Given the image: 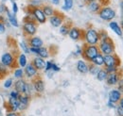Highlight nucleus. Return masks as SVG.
<instances>
[{
  "label": "nucleus",
  "instance_id": "f257e3e1",
  "mask_svg": "<svg viewBox=\"0 0 123 116\" xmlns=\"http://www.w3.org/2000/svg\"><path fill=\"white\" fill-rule=\"evenodd\" d=\"M98 46L99 49V53H101L102 55H110V54L115 53L116 45L114 44L113 40L109 36L101 39L98 44Z\"/></svg>",
  "mask_w": 123,
  "mask_h": 116
},
{
  "label": "nucleus",
  "instance_id": "f03ea898",
  "mask_svg": "<svg viewBox=\"0 0 123 116\" xmlns=\"http://www.w3.org/2000/svg\"><path fill=\"white\" fill-rule=\"evenodd\" d=\"M81 49H82L81 56L83 59L87 62H91L93 58L99 53V49L98 45H91V44H87L85 43L83 44Z\"/></svg>",
  "mask_w": 123,
  "mask_h": 116
},
{
  "label": "nucleus",
  "instance_id": "7ed1b4c3",
  "mask_svg": "<svg viewBox=\"0 0 123 116\" xmlns=\"http://www.w3.org/2000/svg\"><path fill=\"white\" fill-rule=\"evenodd\" d=\"M27 10H28V13L32 15L37 23L45 24L46 22V16L43 12V11L41 10L40 7H37V6H34V5H29Z\"/></svg>",
  "mask_w": 123,
  "mask_h": 116
},
{
  "label": "nucleus",
  "instance_id": "20e7f679",
  "mask_svg": "<svg viewBox=\"0 0 123 116\" xmlns=\"http://www.w3.org/2000/svg\"><path fill=\"white\" fill-rule=\"evenodd\" d=\"M84 43L91 45H98L100 39H99V34L98 31L96 30L93 28H89L85 30L84 32Z\"/></svg>",
  "mask_w": 123,
  "mask_h": 116
},
{
  "label": "nucleus",
  "instance_id": "39448f33",
  "mask_svg": "<svg viewBox=\"0 0 123 116\" xmlns=\"http://www.w3.org/2000/svg\"><path fill=\"white\" fill-rule=\"evenodd\" d=\"M103 58H104V66L103 67H117V68H119L121 65V59L116 53L110 54V55H103Z\"/></svg>",
  "mask_w": 123,
  "mask_h": 116
},
{
  "label": "nucleus",
  "instance_id": "423d86ee",
  "mask_svg": "<svg viewBox=\"0 0 123 116\" xmlns=\"http://www.w3.org/2000/svg\"><path fill=\"white\" fill-rule=\"evenodd\" d=\"M3 65H5L6 67L8 68H17L18 66V63H17V60L15 59L14 56L12 53H10V52H7V53H4L1 57V61H0Z\"/></svg>",
  "mask_w": 123,
  "mask_h": 116
},
{
  "label": "nucleus",
  "instance_id": "0eeeda50",
  "mask_svg": "<svg viewBox=\"0 0 123 116\" xmlns=\"http://www.w3.org/2000/svg\"><path fill=\"white\" fill-rule=\"evenodd\" d=\"M98 14L102 20L107 21V22H111L116 16V12L112 8L107 6V7H101V9L99 10Z\"/></svg>",
  "mask_w": 123,
  "mask_h": 116
},
{
  "label": "nucleus",
  "instance_id": "6e6552de",
  "mask_svg": "<svg viewBox=\"0 0 123 116\" xmlns=\"http://www.w3.org/2000/svg\"><path fill=\"white\" fill-rule=\"evenodd\" d=\"M123 78V71L121 69H118V71L115 73L108 74L107 78H106V83L110 86L117 84V82Z\"/></svg>",
  "mask_w": 123,
  "mask_h": 116
},
{
  "label": "nucleus",
  "instance_id": "1a4fd4ad",
  "mask_svg": "<svg viewBox=\"0 0 123 116\" xmlns=\"http://www.w3.org/2000/svg\"><path fill=\"white\" fill-rule=\"evenodd\" d=\"M37 23L36 22H24L23 24V32L25 35L29 36V37H32L35 35L36 31H37Z\"/></svg>",
  "mask_w": 123,
  "mask_h": 116
},
{
  "label": "nucleus",
  "instance_id": "9d476101",
  "mask_svg": "<svg viewBox=\"0 0 123 116\" xmlns=\"http://www.w3.org/2000/svg\"><path fill=\"white\" fill-rule=\"evenodd\" d=\"M64 21H65V16H64V14H63L62 12H61L55 11L54 14L52 15L51 17H49V22H50V24H51L53 27H55V28L61 27Z\"/></svg>",
  "mask_w": 123,
  "mask_h": 116
},
{
  "label": "nucleus",
  "instance_id": "9b49d317",
  "mask_svg": "<svg viewBox=\"0 0 123 116\" xmlns=\"http://www.w3.org/2000/svg\"><path fill=\"white\" fill-rule=\"evenodd\" d=\"M84 32H85L84 29H79L77 27H72L68 33V36L73 41H79V40L83 41L84 40Z\"/></svg>",
  "mask_w": 123,
  "mask_h": 116
},
{
  "label": "nucleus",
  "instance_id": "f8f14e48",
  "mask_svg": "<svg viewBox=\"0 0 123 116\" xmlns=\"http://www.w3.org/2000/svg\"><path fill=\"white\" fill-rule=\"evenodd\" d=\"M31 85L34 89V91L38 93H42L45 91V82L42 79V77L38 75L37 76H35L34 78H32L31 80Z\"/></svg>",
  "mask_w": 123,
  "mask_h": 116
},
{
  "label": "nucleus",
  "instance_id": "ddd939ff",
  "mask_svg": "<svg viewBox=\"0 0 123 116\" xmlns=\"http://www.w3.org/2000/svg\"><path fill=\"white\" fill-rule=\"evenodd\" d=\"M18 100H19V109H18V110L23 111V110H27V108L29 107V105L31 103V96L23 94V93H20V95L18 97Z\"/></svg>",
  "mask_w": 123,
  "mask_h": 116
},
{
  "label": "nucleus",
  "instance_id": "4468645a",
  "mask_svg": "<svg viewBox=\"0 0 123 116\" xmlns=\"http://www.w3.org/2000/svg\"><path fill=\"white\" fill-rule=\"evenodd\" d=\"M24 73H25V75L28 78H33V77L38 75V70L31 63H28L27 64V66L24 69Z\"/></svg>",
  "mask_w": 123,
  "mask_h": 116
},
{
  "label": "nucleus",
  "instance_id": "2eb2a0df",
  "mask_svg": "<svg viewBox=\"0 0 123 116\" xmlns=\"http://www.w3.org/2000/svg\"><path fill=\"white\" fill-rule=\"evenodd\" d=\"M46 62L45 59L40 57H36V58H33L31 60V64L38 70V71H42L46 68Z\"/></svg>",
  "mask_w": 123,
  "mask_h": 116
},
{
  "label": "nucleus",
  "instance_id": "dca6fc26",
  "mask_svg": "<svg viewBox=\"0 0 123 116\" xmlns=\"http://www.w3.org/2000/svg\"><path fill=\"white\" fill-rule=\"evenodd\" d=\"M7 106V110L9 111H14L16 112L19 109V100L18 99H13V98H9V100L6 102L5 104Z\"/></svg>",
  "mask_w": 123,
  "mask_h": 116
},
{
  "label": "nucleus",
  "instance_id": "f3484780",
  "mask_svg": "<svg viewBox=\"0 0 123 116\" xmlns=\"http://www.w3.org/2000/svg\"><path fill=\"white\" fill-rule=\"evenodd\" d=\"M121 96H122V93L118 90H112L109 93V102L117 104L119 102Z\"/></svg>",
  "mask_w": 123,
  "mask_h": 116
},
{
  "label": "nucleus",
  "instance_id": "a211bd4d",
  "mask_svg": "<svg viewBox=\"0 0 123 116\" xmlns=\"http://www.w3.org/2000/svg\"><path fill=\"white\" fill-rule=\"evenodd\" d=\"M28 44L30 47H41V46H43L44 42L42 41L41 38H39L37 36H32L28 39Z\"/></svg>",
  "mask_w": 123,
  "mask_h": 116
},
{
  "label": "nucleus",
  "instance_id": "6ab92c4d",
  "mask_svg": "<svg viewBox=\"0 0 123 116\" xmlns=\"http://www.w3.org/2000/svg\"><path fill=\"white\" fill-rule=\"evenodd\" d=\"M72 25H73L72 21H70V20H65V21L62 23V25L60 27V33H61L62 36L68 35L70 29L72 28Z\"/></svg>",
  "mask_w": 123,
  "mask_h": 116
},
{
  "label": "nucleus",
  "instance_id": "aec40b11",
  "mask_svg": "<svg viewBox=\"0 0 123 116\" xmlns=\"http://www.w3.org/2000/svg\"><path fill=\"white\" fill-rule=\"evenodd\" d=\"M88 65L89 63H87L85 60H79L77 62V70L81 74H87L88 73Z\"/></svg>",
  "mask_w": 123,
  "mask_h": 116
},
{
  "label": "nucleus",
  "instance_id": "412c9836",
  "mask_svg": "<svg viewBox=\"0 0 123 116\" xmlns=\"http://www.w3.org/2000/svg\"><path fill=\"white\" fill-rule=\"evenodd\" d=\"M26 81L21 78V79H17L15 82L13 83V86H14V90L17 91L19 93H23L24 92V89H25V86H26Z\"/></svg>",
  "mask_w": 123,
  "mask_h": 116
},
{
  "label": "nucleus",
  "instance_id": "4be33fe9",
  "mask_svg": "<svg viewBox=\"0 0 123 116\" xmlns=\"http://www.w3.org/2000/svg\"><path fill=\"white\" fill-rule=\"evenodd\" d=\"M91 63L98 66V67H103L104 66V58H103V55L101 53H98L95 58L91 60Z\"/></svg>",
  "mask_w": 123,
  "mask_h": 116
},
{
  "label": "nucleus",
  "instance_id": "5701e85b",
  "mask_svg": "<svg viewBox=\"0 0 123 116\" xmlns=\"http://www.w3.org/2000/svg\"><path fill=\"white\" fill-rule=\"evenodd\" d=\"M109 27H110V29H112L117 35H118V36H120V37L123 35L122 29H121L120 26H119L117 22H113V21H111L110 24H109Z\"/></svg>",
  "mask_w": 123,
  "mask_h": 116
},
{
  "label": "nucleus",
  "instance_id": "b1692460",
  "mask_svg": "<svg viewBox=\"0 0 123 116\" xmlns=\"http://www.w3.org/2000/svg\"><path fill=\"white\" fill-rule=\"evenodd\" d=\"M41 10L43 11V12L45 13L46 17H51L52 15L54 14V12H55V10L51 6H49V5H42Z\"/></svg>",
  "mask_w": 123,
  "mask_h": 116
},
{
  "label": "nucleus",
  "instance_id": "393cba45",
  "mask_svg": "<svg viewBox=\"0 0 123 116\" xmlns=\"http://www.w3.org/2000/svg\"><path fill=\"white\" fill-rule=\"evenodd\" d=\"M88 8H89V10H90L92 12L98 13L99 10L101 9V6H100V4H99L98 1H92V2L88 3Z\"/></svg>",
  "mask_w": 123,
  "mask_h": 116
},
{
  "label": "nucleus",
  "instance_id": "a878e982",
  "mask_svg": "<svg viewBox=\"0 0 123 116\" xmlns=\"http://www.w3.org/2000/svg\"><path fill=\"white\" fill-rule=\"evenodd\" d=\"M17 63H18V66H20V68H25L28 64V58L27 56L23 53V54H20L18 56L17 58Z\"/></svg>",
  "mask_w": 123,
  "mask_h": 116
},
{
  "label": "nucleus",
  "instance_id": "bb28decb",
  "mask_svg": "<svg viewBox=\"0 0 123 116\" xmlns=\"http://www.w3.org/2000/svg\"><path fill=\"white\" fill-rule=\"evenodd\" d=\"M37 55L40 57V58H46L49 57V51H48V48L46 47V46H41V47H39V49H38V53H37Z\"/></svg>",
  "mask_w": 123,
  "mask_h": 116
},
{
  "label": "nucleus",
  "instance_id": "cd10ccee",
  "mask_svg": "<svg viewBox=\"0 0 123 116\" xmlns=\"http://www.w3.org/2000/svg\"><path fill=\"white\" fill-rule=\"evenodd\" d=\"M7 14H8V18H9V21H10V23L12 24V26H13V27H19V24H18V21H17V18H16L15 14H13V13H11V12L9 11V10H7Z\"/></svg>",
  "mask_w": 123,
  "mask_h": 116
},
{
  "label": "nucleus",
  "instance_id": "c85d7f7f",
  "mask_svg": "<svg viewBox=\"0 0 123 116\" xmlns=\"http://www.w3.org/2000/svg\"><path fill=\"white\" fill-rule=\"evenodd\" d=\"M107 75H108V73L105 71V69L104 68H100V70L97 74V78L99 81H103V80H106Z\"/></svg>",
  "mask_w": 123,
  "mask_h": 116
},
{
  "label": "nucleus",
  "instance_id": "c756f323",
  "mask_svg": "<svg viewBox=\"0 0 123 116\" xmlns=\"http://www.w3.org/2000/svg\"><path fill=\"white\" fill-rule=\"evenodd\" d=\"M100 70V68L93 63H89L88 65V73H90L93 75H97V74L98 73V71Z\"/></svg>",
  "mask_w": 123,
  "mask_h": 116
},
{
  "label": "nucleus",
  "instance_id": "7c9ffc66",
  "mask_svg": "<svg viewBox=\"0 0 123 116\" xmlns=\"http://www.w3.org/2000/svg\"><path fill=\"white\" fill-rule=\"evenodd\" d=\"M8 74H9V68L0 62V80L3 79L4 77H6L8 75Z\"/></svg>",
  "mask_w": 123,
  "mask_h": 116
},
{
  "label": "nucleus",
  "instance_id": "2f4dec72",
  "mask_svg": "<svg viewBox=\"0 0 123 116\" xmlns=\"http://www.w3.org/2000/svg\"><path fill=\"white\" fill-rule=\"evenodd\" d=\"M13 75H14V77H15V78L21 79V78L24 77L25 73H24L23 68H16L15 70H14V74H13Z\"/></svg>",
  "mask_w": 123,
  "mask_h": 116
},
{
  "label": "nucleus",
  "instance_id": "473e14b6",
  "mask_svg": "<svg viewBox=\"0 0 123 116\" xmlns=\"http://www.w3.org/2000/svg\"><path fill=\"white\" fill-rule=\"evenodd\" d=\"M73 7V0H64V5L62 7L63 10L68 11Z\"/></svg>",
  "mask_w": 123,
  "mask_h": 116
},
{
  "label": "nucleus",
  "instance_id": "72a5a7b5",
  "mask_svg": "<svg viewBox=\"0 0 123 116\" xmlns=\"http://www.w3.org/2000/svg\"><path fill=\"white\" fill-rule=\"evenodd\" d=\"M12 86H13V80L12 78H8V79L5 80V82H4V88L10 89V88H12Z\"/></svg>",
  "mask_w": 123,
  "mask_h": 116
},
{
  "label": "nucleus",
  "instance_id": "f704fd0d",
  "mask_svg": "<svg viewBox=\"0 0 123 116\" xmlns=\"http://www.w3.org/2000/svg\"><path fill=\"white\" fill-rule=\"evenodd\" d=\"M20 46L22 47V49H23V51H24L25 53H31V52H30V46L28 45V44L22 42V43L20 44Z\"/></svg>",
  "mask_w": 123,
  "mask_h": 116
},
{
  "label": "nucleus",
  "instance_id": "c9c22d12",
  "mask_svg": "<svg viewBox=\"0 0 123 116\" xmlns=\"http://www.w3.org/2000/svg\"><path fill=\"white\" fill-rule=\"evenodd\" d=\"M19 95H20V93L17 91H15V90H12V92L10 93V97L13 98V99H18Z\"/></svg>",
  "mask_w": 123,
  "mask_h": 116
},
{
  "label": "nucleus",
  "instance_id": "e433bc0d",
  "mask_svg": "<svg viewBox=\"0 0 123 116\" xmlns=\"http://www.w3.org/2000/svg\"><path fill=\"white\" fill-rule=\"evenodd\" d=\"M103 68L105 69V71H106L108 74L117 72V71H118V69H119V68H117V67H103Z\"/></svg>",
  "mask_w": 123,
  "mask_h": 116
},
{
  "label": "nucleus",
  "instance_id": "4c0bfd02",
  "mask_svg": "<svg viewBox=\"0 0 123 116\" xmlns=\"http://www.w3.org/2000/svg\"><path fill=\"white\" fill-rule=\"evenodd\" d=\"M52 64L53 62L52 61H46V68H45V72H49L51 71V68H52Z\"/></svg>",
  "mask_w": 123,
  "mask_h": 116
},
{
  "label": "nucleus",
  "instance_id": "58836bf2",
  "mask_svg": "<svg viewBox=\"0 0 123 116\" xmlns=\"http://www.w3.org/2000/svg\"><path fill=\"white\" fill-rule=\"evenodd\" d=\"M98 2L100 4V6H101V7H107L108 5L110 4V2H111V1H110V0H98Z\"/></svg>",
  "mask_w": 123,
  "mask_h": 116
},
{
  "label": "nucleus",
  "instance_id": "ea45409f",
  "mask_svg": "<svg viewBox=\"0 0 123 116\" xmlns=\"http://www.w3.org/2000/svg\"><path fill=\"white\" fill-rule=\"evenodd\" d=\"M117 90L121 93H123V78L122 79H120L118 82H117Z\"/></svg>",
  "mask_w": 123,
  "mask_h": 116
},
{
  "label": "nucleus",
  "instance_id": "a19ab883",
  "mask_svg": "<svg viewBox=\"0 0 123 116\" xmlns=\"http://www.w3.org/2000/svg\"><path fill=\"white\" fill-rule=\"evenodd\" d=\"M117 109V115L118 116H123V108L122 107H120L119 105L116 108Z\"/></svg>",
  "mask_w": 123,
  "mask_h": 116
},
{
  "label": "nucleus",
  "instance_id": "79ce46f5",
  "mask_svg": "<svg viewBox=\"0 0 123 116\" xmlns=\"http://www.w3.org/2000/svg\"><path fill=\"white\" fill-rule=\"evenodd\" d=\"M12 13L13 14H16L17 12H18V6H17V4H16L15 2H12Z\"/></svg>",
  "mask_w": 123,
  "mask_h": 116
},
{
  "label": "nucleus",
  "instance_id": "37998d69",
  "mask_svg": "<svg viewBox=\"0 0 123 116\" xmlns=\"http://www.w3.org/2000/svg\"><path fill=\"white\" fill-rule=\"evenodd\" d=\"M61 70V68L56 64V63H53L52 64V68H51V71H53V72H59Z\"/></svg>",
  "mask_w": 123,
  "mask_h": 116
},
{
  "label": "nucleus",
  "instance_id": "c03bdc74",
  "mask_svg": "<svg viewBox=\"0 0 123 116\" xmlns=\"http://www.w3.org/2000/svg\"><path fill=\"white\" fill-rule=\"evenodd\" d=\"M6 30V26H5V23L4 22H0V34L4 33Z\"/></svg>",
  "mask_w": 123,
  "mask_h": 116
},
{
  "label": "nucleus",
  "instance_id": "a18cd8bd",
  "mask_svg": "<svg viewBox=\"0 0 123 116\" xmlns=\"http://www.w3.org/2000/svg\"><path fill=\"white\" fill-rule=\"evenodd\" d=\"M6 116H20V114H18L17 112H14V111H9Z\"/></svg>",
  "mask_w": 123,
  "mask_h": 116
},
{
  "label": "nucleus",
  "instance_id": "49530a36",
  "mask_svg": "<svg viewBox=\"0 0 123 116\" xmlns=\"http://www.w3.org/2000/svg\"><path fill=\"white\" fill-rule=\"evenodd\" d=\"M107 106L109 107V108H111V109H115V108H116V105H115L114 103H112V102H109V101H108Z\"/></svg>",
  "mask_w": 123,
  "mask_h": 116
},
{
  "label": "nucleus",
  "instance_id": "de8ad7c7",
  "mask_svg": "<svg viewBox=\"0 0 123 116\" xmlns=\"http://www.w3.org/2000/svg\"><path fill=\"white\" fill-rule=\"evenodd\" d=\"M81 52H82V49H81V47L78 46V49H77V52H76V55H80V56H81Z\"/></svg>",
  "mask_w": 123,
  "mask_h": 116
},
{
  "label": "nucleus",
  "instance_id": "09e8293b",
  "mask_svg": "<svg viewBox=\"0 0 123 116\" xmlns=\"http://www.w3.org/2000/svg\"><path fill=\"white\" fill-rule=\"evenodd\" d=\"M118 105H119L120 107H122V108H123V96H121L120 100H119V102H118Z\"/></svg>",
  "mask_w": 123,
  "mask_h": 116
},
{
  "label": "nucleus",
  "instance_id": "8fccbe9b",
  "mask_svg": "<svg viewBox=\"0 0 123 116\" xmlns=\"http://www.w3.org/2000/svg\"><path fill=\"white\" fill-rule=\"evenodd\" d=\"M52 3H53V4H56V5H58V4L60 3V0H52Z\"/></svg>",
  "mask_w": 123,
  "mask_h": 116
},
{
  "label": "nucleus",
  "instance_id": "3c124183",
  "mask_svg": "<svg viewBox=\"0 0 123 116\" xmlns=\"http://www.w3.org/2000/svg\"><path fill=\"white\" fill-rule=\"evenodd\" d=\"M86 3H90V2H92V1H96V0H84Z\"/></svg>",
  "mask_w": 123,
  "mask_h": 116
},
{
  "label": "nucleus",
  "instance_id": "603ef678",
  "mask_svg": "<svg viewBox=\"0 0 123 116\" xmlns=\"http://www.w3.org/2000/svg\"><path fill=\"white\" fill-rule=\"evenodd\" d=\"M120 28L122 29V32H123V20L121 21V24H120Z\"/></svg>",
  "mask_w": 123,
  "mask_h": 116
}]
</instances>
